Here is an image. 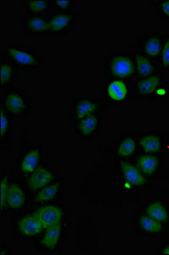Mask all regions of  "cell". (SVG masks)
Masks as SVG:
<instances>
[{
	"label": "cell",
	"mask_w": 169,
	"mask_h": 255,
	"mask_svg": "<svg viewBox=\"0 0 169 255\" xmlns=\"http://www.w3.org/2000/svg\"><path fill=\"white\" fill-rule=\"evenodd\" d=\"M6 54L19 66L26 68H35L40 63L38 55L26 47L12 46L6 48Z\"/></svg>",
	"instance_id": "obj_1"
},
{
	"label": "cell",
	"mask_w": 169,
	"mask_h": 255,
	"mask_svg": "<svg viewBox=\"0 0 169 255\" xmlns=\"http://www.w3.org/2000/svg\"><path fill=\"white\" fill-rule=\"evenodd\" d=\"M22 26L29 36L42 37L51 34L49 20L41 15H30L26 16L22 21Z\"/></svg>",
	"instance_id": "obj_2"
},
{
	"label": "cell",
	"mask_w": 169,
	"mask_h": 255,
	"mask_svg": "<svg viewBox=\"0 0 169 255\" xmlns=\"http://www.w3.org/2000/svg\"><path fill=\"white\" fill-rule=\"evenodd\" d=\"M76 15L71 11H59L55 13L49 19L51 33L61 34L67 32L73 27Z\"/></svg>",
	"instance_id": "obj_3"
},
{
	"label": "cell",
	"mask_w": 169,
	"mask_h": 255,
	"mask_svg": "<svg viewBox=\"0 0 169 255\" xmlns=\"http://www.w3.org/2000/svg\"><path fill=\"white\" fill-rule=\"evenodd\" d=\"M55 173L45 167H38L30 174L27 180V186L30 191H38L55 180Z\"/></svg>",
	"instance_id": "obj_4"
},
{
	"label": "cell",
	"mask_w": 169,
	"mask_h": 255,
	"mask_svg": "<svg viewBox=\"0 0 169 255\" xmlns=\"http://www.w3.org/2000/svg\"><path fill=\"white\" fill-rule=\"evenodd\" d=\"M110 71L117 78L127 79L135 72V64L129 56L117 55L110 62Z\"/></svg>",
	"instance_id": "obj_5"
},
{
	"label": "cell",
	"mask_w": 169,
	"mask_h": 255,
	"mask_svg": "<svg viewBox=\"0 0 169 255\" xmlns=\"http://www.w3.org/2000/svg\"><path fill=\"white\" fill-rule=\"evenodd\" d=\"M35 215L37 216L43 227L47 229L49 227L59 224L61 219L63 217V212L58 207L47 205L39 208L35 213Z\"/></svg>",
	"instance_id": "obj_6"
},
{
	"label": "cell",
	"mask_w": 169,
	"mask_h": 255,
	"mask_svg": "<svg viewBox=\"0 0 169 255\" xmlns=\"http://www.w3.org/2000/svg\"><path fill=\"white\" fill-rule=\"evenodd\" d=\"M3 105L6 110L16 116L22 115L27 111L26 97L18 92L8 94L3 100Z\"/></svg>",
	"instance_id": "obj_7"
},
{
	"label": "cell",
	"mask_w": 169,
	"mask_h": 255,
	"mask_svg": "<svg viewBox=\"0 0 169 255\" xmlns=\"http://www.w3.org/2000/svg\"><path fill=\"white\" fill-rule=\"evenodd\" d=\"M26 203V193L23 187L18 183L11 182L9 184L7 196H6V206L9 209H20Z\"/></svg>",
	"instance_id": "obj_8"
},
{
	"label": "cell",
	"mask_w": 169,
	"mask_h": 255,
	"mask_svg": "<svg viewBox=\"0 0 169 255\" xmlns=\"http://www.w3.org/2000/svg\"><path fill=\"white\" fill-rule=\"evenodd\" d=\"M121 171L127 182L131 186H143L147 183L145 174L135 166L129 162H123L120 163Z\"/></svg>",
	"instance_id": "obj_9"
},
{
	"label": "cell",
	"mask_w": 169,
	"mask_h": 255,
	"mask_svg": "<svg viewBox=\"0 0 169 255\" xmlns=\"http://www.w3.org/2000/svg\"><path fill=\"white\" fill-rule=\"evenodd\" d=\"M41 158L39 148H32L26 152L22 159L20 160V171L23 174H31L38 168Z\"/></svg>",
	"instance_id": "obj_10"
},
{
	"label": "cell",
	"mask_w": 169,
	"mask_h": 255,
	"mask_svg": "<svg viewBox=\"0 0 169 255\" xmlns=\"http://www.w3.org/2000/svg\"><path fill=\"white\" fill-rule=\"evenodd\" d=\"M18 227H19V231L23 235L27 237H34L38 235L43 232L44 228L35 215H28L22 218L18 224Z\"/></svg>",
	"instance_id": "obj_11"
},
{
	"label": "cell",
	"mask_w": 169,
	"mask_h": 255,
	"mask_svg": "<svg viewBox=\"0 0 169 255\" xmlns=\"http://www.w3.org/2000/svg\"><path fill=\"white\" fill-rule=\"evenodd\" d=\"M100 105L92 100H82L78 102L73 113V117L75 120L80 121L86 117L90 116L98 110Z\"/></svg>",
	"instance_id": "obj_12"
},
{
	"label": "cell",
	"mask_w": 169,
	"mask_h": 255,
	"mask_svg": "<svg viewBox=\"0 0 169 255\" xmlns=\"http://www.w3.org/2000/svg\"><path fill=\"white\" fill-rule=\"evenodd\" d=\"M161 79L158 76H151L148 78H144L137 84L138 93L141 96H150L156 93L160 88Z\"/></svg>",
	"instance_id": "obj_13"
},
{
	"label": "cell",
	"mask_w": 169,
	"mask_h": 255,
	"mask_svg": "<svg viewBox=\"0 0 169 255\" xmlns=\"http://www.w3.org/2000/svg\"><path fill=\"white\" fill-rule=\"evenodd\" d=\"M61 232H62V227L60 223L47 228L45 235L43 236L41 244L44 248L49 250L55 249L60 240Z\"/></svg>",
	"instance_id": "obj_14"
},
{
	"label": "cell",
	"mask_w": 169,
	"mask_h": 255,
	"mask_svg": "<svg viewBox=\"0 0 169 255\" xmlns=\"http://www.w3.org/2000/svg\"><path fill=\"white\" fill-rule=\"evenodd\" d=\"M146 215L159 221L161 223H167L169 220V211L164 203L159 201H156L150 203L146 209Z\"/></svg>",
	"instance_id": "obj_15"
},
{
	"label": "cell",
	"mask_w": 169,
	"mask_h": 255,
	"mask_svg": "<svg viewBox=\"0 0 169 255\" xmlns=\"http://www.w3.org/2000/svg\"><path fill=\"white\" fill-rule=\"evenodd\" d=\"M61 189L60 182H53L43 187L36 195L35 200L38 203H48L54 200L59 193Z\"/></svg>",
	"instance_id": "obj_16"
},
{
	"label": "cell",
	"mask_w": 169,
	"mask_h": 255,
	"mask_svg": "<svg viewBox=\"0 0 169 255\" xmlns=\"http://www.w3.org/2000/svg\"><path fill=\"white\" fill-rule=\"evenodd\" d=\"M159 166V160L153 155H144L137 160V168L145 175H152L155 174Z\"/></svg>",
	"instance_id": "obj_17"
},
{
	"label": "cell",
	"mask_w": 169,
	"mask_h": 255,
	"mask_svg": "<svg viewBox=\"0 0 169 255\" xmlns=\"http://www.w3.org/2000/svg\"><path fill=\"white\" fill-rule=\"evenodd\" d=\"M108 95L113 102H122L126 98L128 89L122 80H114L108 87Z\"/></svg>",
	"instance_id": "obj_18"
},
{
	"label": "cell",
	"mask_w": 169,
	"mask_h": 255,
	"mask_svg": "<svg viewBox=\"0 0 169 255\" xmlns=\"http://www.w3.org/2000/svg\"><path fill=\"white\" fill-rule=\"evenodd\" d=\"M98 125H99V119L98 116L92 114L79 121L78 130L83 136H90L97 130Z\"/></svg>",
	"instance_id": "obj_19"
},
{
	"label": "cell",
	"mask_w": 169,
	"mask_h": 255,
	"mask_svg": "<svg viewBox=\"0 0 169 255\" xmlns=\"http://www.w3.org/2000/svg\"><path fill=\"white\" fill-rule=\"evenodd\" d=\"M25 7L26 10L31 15H40L45 12L50 10L54 5V2L48 0H29L25 1Z\"/></svg>",
	"instance_id": "obj_20"
},
{
	"label": "cell",
	"mask_w": 169,
	"mask_h": 255,
	"mask_svg": "<svg viewBox=\"0 0 169 255\" xmlns=\"http://www.w3.org/2000/svg\"><path fill=\"white\" fill-rule=\"evenodd\" d=\"M135 66L139 75L143 78H148L153 74L155 68L154 65L150 61L148 57L141 54H136L135 55Z\"/></svg>",
	"instance_id": "obj_21"
},
{
	"label": "cell",
	"mask_w": 169,
	"mask_h": 255,
	"mask_svg": "<svg viewBox=\"0 0 169 255\" xmlns=\"http://www.w3.org/2000/svg\"><path fill=\"white\" fill-rule=\"evenodd\" d=\"M164 43L158 36H151L143 44L144 53L150 57H157L162 54Z\"/></svg>",
	"instance_id": "obj_22"
},
{
	"label": "cell",
	"mask_w": 169,
	"mask_h": 255,
	"mask_svg": "<svg viewBox=\"0 0 169 255\" xmlns=\"http://www.w3.org/2000/svg\"><path fill=\"white\" fill-rule=\"evenodd\" d=\"M139 224H140L141 229L146 233L159 234L164 232V227L163 223L152 219V217H150L149 215H142L139 220Z\"/></svg>",
	"instance_id": "obj_23"
},
{
	"label": "cell",
	"mask_w": 169,
	"mask_h": 255,
	"mask_svg": "<svg viewBox=\"0 0 169 255\" xmlns=\"http://www.w3.org/2000/svg\"><path fill=\"white\" fill-rule=\"evenodd\" d=\"M140 145L147 153H158L162 149L160 138L156 134H146L142 137Z\"/></svg>",
	"instance_id": "obj_24"
},
{
	"label": "cell",
	"mask_w": 169,
	"mask_h": 255,
	"mask_svg": "<svg viewBox=\"0 0 169 255\" xmlns=\"http://www.w3.org/2000/svg\"><path fill=\"white\" fill-rule=\"evenodd\" d=\"M136 149L135 139L127 137L121 141L117 147V155L122 158H127L132 156Z\"/></svg>",
	"instance_id": "obj_25"
},
{
	"label": "cell",
	"mask_w": 169,
	"mask_h": 255,
	"mask_svg": "<svg viewBox=\"0 0 169 255\" xmlns=\"http://www.w3.org/2000/svg\"><path fill=\"white\" fill-rule=\"evenodd\" d=\"M14 68L11 64L3 62L1 66V84L3 86L9 84L14 79Z\"/></svg>",
	"instance_id": "obj_26"
},
{
	"label": "cell",
	"mask_w": 169,
	"mask_h": 255,
	"mask_svg": "<svg viewBox=\"0 0 169 255\" xmlns=\"http://www.w3.org/2000/svg\"><path fill=\"white\" fill-rule=\"evenodd\" d=\"M9 186V177L3 176L2 182H1V207H2V209H4V207L6 205V196H7Z\"/></svg>",
	"instance_id": "obj_27"
},
{
	"label": "cell",
	"mask_w": 169,
	"mask_h": 255,
	"mask_svg": "<svg viewBox=\"0 0 169 255\" xmlns=\"http://www.w3.org/2000/svg\"><path fill=\"white\" fill-rule=\"evenodd\" d=\"M9 128H10V121L7 114L2 109L1 112V137L3 138L8 133Z\"/></svg>",
	"instance_id": "obj_28"
},
{
	"label": "cell",
	"mask_w": 169,
	"mask_h": 255,
	"mask_svg": "<svg viewBox=\"0 0 169 255\" xmlns=\"http://www.w3.org/2000/svg\"><path fill=\"white\" fill-rule=\"evenodd\" d=\"M54 5L56 6L60 11H70V9L74 6V1L56 0V1H54Z\"/></svg>",
	"instance_id": "obj_29"
},
{
	"label": "cell",
	"mask_w": 169,
	"mask_h": 255,
	"mask_svg": "<svg viewBox=\"0 0 169 255\" xmlns=\"http://www.w3.org/2000/svg\"><path fill=\"white\" fill-rule=\"evenodd\" d=\"M162 61L164 67L169 68V38H166L162 50Z\"/></svg>",
	"instance_id": "obj_30"
},
{
	"label": "cell",
	"mask_w": 169,
	"mask_h": 255,
	"mask_svg": "<svg viewBox=\"0 0 169 255\" xmlns=\"http://www.w3.org/2000/svg\"><path fill=\"white\" fill-rule=\"evenodd\" d=\"M159 8H160V11L162 12L164 17L169 19V0L161 1Z\"/></svg>",
	"instance_id": "obj_31"
},
{
	"label": "cell",
	"mask_w": 169,
	"mask_h": 255,
	"mask_svg": "<svg viewBox=\"0 0 169 255\" xmlns=\"http://www.w3.org/2000/svg\"><path fill=\"white\" fill-rule=\"evenodd\" d=\"M156 93L158 94V96H164L166 94V90L164 88L160 87L157 90Z\"/></svg>",
	"instance_id": "obj_32"
},
{
	"label": "cell",
	"mask_w": 169,
	"mask_h": 255,
	"mask_svg": "<svg viewBox=\"0 0 169 255\" xmlns=\"http://www.w3.org/2000/svg\"><path fill=\"white\" fill-rule=\"evenodd\" d=\"M162 254H163V255H169V245H167V246L164 248V250H162Z\"/></svg>",
	"instance_id": "obj_33"
}]
</instances>
